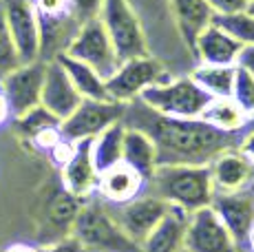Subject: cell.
Listing matches in <instances>:
<instances>
[{
    "label": "cell",
    "instance_id": "6da1fadb",
    "mask_svg": "<svg viewBox=\"0 0 254 252\" xmlns=\"http://www.w3.org/2000/svg\"><path fill=\"white\" fill-rule=\"evenodd\" d=\"M122 122L144 130L153 139L159 166H208L217 155L237 148L243 135L217 130L201 118H164L139 100L126 104Z\"/></svg>",
    "mask_w": 254,
    "mask_h": 252
},
{
    "label": "cell",
    "instance_id": "7a4b0ae2",
    "mask_svg": "<svg viewBox=\"0 0 254 252\" xmlns=\"http://www.w3.org/2000/svg\"><path fill=\"white\" fill-rule=\"evenodd\" d=\"M146 192L184 212H194L210 206L214 186L208 166H157L146 184Z\"/></svg>",
    "mask_w": 254,
    "mask_h": 252
},
{
    "label": "cell",
    "instance_id": "3957f363",
    "mask_svg": "<svg viewBox=\"0 0 254 252\" xmlns=\"http://www.w3.org/2000/svg\"><path fill=\"white\" fill-rule=\"evenodd\" d=\"M71 235L89 252H141L139 246L117 226L109 203L97 195L82 203L71 226Z\"/></svg>",
    "mask_w": 254,
    "mask_h": 252
},
{
    "label": "cell",
    "instance_id": "277c9868",
    "mask_svg": "<svg viewBox=\"0 0 254 252\" xmlns=\"http://www.w3.org/2000/svg\"><path fill=\"white\" fill-rule=\"evenodd\" d=\"M212 100L192 77H168L153 84L139 95V102L164 118L194 120L201 118L206 104Z\"/></svg>",
    "mask_w": 254,
    "mask_h": 252
},
{
    "label": "cell",
    "instance_id": "5b68a950",
    "mask_svg": "<svg viewBox=\"0 0 254 252\" xmlns=\"http://www.w3.org/2000/svg\"><path fill=\"white\" fill-rule=\"evenodd\" d=\"M97 18L104 25L106 33H109L111 42H113L117 51V58L122 62L130 60V58L150 56L139 16L130 7L128 0H104Z\"/></svg>",
    "mask_w": 254,
    "mask_h": 252
},
{
    "label": "cell",
    "instance_id": "8992f818",
    "mask_svg": "<svg viewBox=\"0 0 254 252\" xmlns=\"http://www.w3.org/2000/svg\"><path fill=\"white\" fill-rule=\"evenodd\" d=\"M64 53L73 60H80L86 66H91L104 82L115 73L122 62L100 18L82 22Z\"/></svg>",
    "mask_w": 254,
    "mask_h": 252
},
{
    "label": "cell",
    "instance_id": "52a82bcc",
    "mask_svg": "<svg viewBox=\"0 0 254 252\" xmlns=\"http://www.w3.org/2000/svg\"><path fill=\"white\" fill-rule=\"evenodd\" d=\"M164 64L153 56H141V58H130V60L120 62L117 71L106 84V98L120 102V104H130V102L139 100L148 86L159 84V82L168 80Z\"/></svg>",
    "mask_w": 254,
    "mask_h": 252
},
{
    "label": "cell",
    "instance_id": "ba28073f",
    "mask_svg": "<svg viewBox=\"0 0 254 252\" xmlns=\"http://www.w3.org/2000/svg\"><path fill=\"white\" fill-rule=\"evenodd\" d=\"M124 111L126 104L113 100H82L69 118L62 120L60 133L62 137L71 139V142L93 139L111 124L122 122Z\"/></svg>",
    "mask_w": 254,
    "mask_h": 252
},
{
    "label": "cell",
    "instance_id": "9c48e42d",
    "mask_svg": "<svg viewBox=\"0 0 254 252\" xmlns=\"http://www.w3.org/2000/svg\"><path fill=\"white\" fill-rule=\"evenodd\" d=\"M45 60H36L29 64H20L0 77V91L7 100L11 118H20L33 106L40 104L42 82H45Z\"/></svg>",
    "mask_w": 254,
    "mask_h": 252
},
{
    "label": "cell",
    "instance_id": "30bf717a",
    "mask_svg": "<svg viewBox=\"0 0 254 252\" xmlns=\"http://www.w3.org/2000/svg\"><path fill=\"white\" fill-rule=\"evenodd\" d=\"M210 208L221 219V224L228 228V232L232 235V239L237 241L239 250H241L250 230L254 228V182L239 188V190H214Z\"/></svg>",
    "mask_w": 254,
    "mask_h": 252
},
{
    "label": "cell",
    "instance_id": "8fae6325",
    "mask_svg": "<svg viewBox=\"0 0 254 252\" xmlns=\"http://www.w3.org/2000/svg\"><path fill=\"white\" fill-rule=\"evenodd\" d=\"M186 252H241L237 241L228 232V228L221 224L214 210L210 206L199 208V210L188 215V226H186Z\"/></svg>",
    "mask_w": 254,
    "mask_h": 252
},
{
    "label": "cell",
    "instance_id": "7c38bea8",
    "mask_svg": "<svg viewBox=\"0 0 254 252\" xmlns=\"http://www.w3.org/2000/svg\"><path fill=\"white\" fill-rule=\"evenodd\" d=\"M2 9L20 64L40 60V25L31 0H2Z\"/></svg>",
    "mask_w": 254,
    "mask_h": 252
},
{
    "label": "cell",
    "instance_id": "4fadbf2b",
    "mask_svg": "<svg viewBox=\"0 0 254 252\" xmlns=\"http://www.w3.org/2000/svg\"><path fill=\"white\" fill-rule=\"evenodd\" d=\"M113 212L117 226L126 232L128 239H133L135 244H141L146 237L153 232V228L164 219V215L168 212V203L162 201L159 197L144 192L137 199L122 203V206H109Z\"/></svg>",
    "mask_w": 254,
    "mask_h": 252
},
{
    "label": "cell",
    "instance_id": "5bb4252c",
    "mask_svg": "<svg viewBox=\"0 0 254 252\" xmlns=\"http://www.w3.org/2000/svg\"><path fill=\"white\" fill-rule=\"evenodd\" d=\"M80 102H82V95L75 91V86L69 80L66 71L62 69V64L56 58L49 60L45 66V82H42L40 104L62 122V120H66L77 109Z\"/></svg>",
    "mask_w": 254,
    "mask_h": 252
},
{
    "label": "cell",
    "instance_id": "9a60e30c",
    "mask_svg": "<svg viewBox=\"0 0 254 252\" xmlns=\"http://www.w3.org/2000/svg\"><path fill=\"white\" fill-rule=\"evenodd\" d=\"M60 171H62V188L66 192H71L73 197L86 201L95 195L100 173L95 171V164H93V157H91V139L75 142L73 157Z\"/></svg>",
    "mask_w": 254,
    "mask_h": 252
},
{
    "label": "cell",
    "instance_id": "2e32d148",
    "mask_svg": "<svg viewBox=\"0 0 254 252\" xmlns=\"http://www.w3.org/2000/svg\"><path fill=\"white\" fill-rule=\"evenodd\" d=\"M144 192H146V179L137 171L126 166L124 162H120L115 166H111L109 171L100 173L95 195L102 201L109 203V206H122V203L137 199Z\"/></svg>",
    "mask_w": 254,
    "mask_h": 252
},
{
    "label": "cell",
    "instance_id": "e0dca14e",
    "mask_svg": "<svg viewBox=\"0 0 254 252\" xmlns=\"http://www.w3.org/2000/svg\"><path fill=\"white\" fill-rule=\"evenodd\" d=\"M210 177H212V186L217 192L239 190V188L248 186L254 182V166L241 155L239 148L223 151L221 155L208 164Z\"/></svg>",
    "mask_w": 254,
    "mask_h": 252
},
{
    "label": "cell",
    "instance_id": "ac0fdd59",
    "mask_svg": "<svg viewBox=\"0 0 254 252\" xmlns=\"http://www.w3.org/2000/svg\"><path fill=\"white\" fill-rule=\"evenodd\" d=\"M241 49H243L241 42L230 38L217 25H210L203 29L201 36L197 38V42L192 47L194 56L199 58L201 64H214V66H237Z\"/></svg>",
    "mask_w": 254,
    "mask_h": 252
},
{
    "label": "cell",
    "instance_id": "d6986e66",
    "mask_svg": "<svg viewBox=\"0 0 254 252\" xmlns=\"http://www.w3.org/2000/svg\"><path fill=\"white\" fill-rule=\"evenodd\" d=\"M188 215L182 208H168L164 219L153 228L148 237L139 244L141 252H182L186 239V226H188Z\"/></svg>",
    "mask_w": 254,
    "mask_h": 252
},
{
    "label": "cell",
    "instance_id": "ffe728a7",
    "mask_svg": "<svg viewBox=\"0 0 254 252\" xmlns=\"http://www.w3.org/2000/svg\"><path fill=\"white\" fill-rule=\"evenodd\" d=\"M126 126V124H124ZM122 162L126 166H130L133 171H137L141 177L148 179L153 177V173L157 171V148H155L153 139L139 128H130L126 126L124 133V146H122Z\"/></svg>",
    "mask_w": 254,
    "mask_h": 252
},
{
    "label": "cell",
    "instance_id": "44dd1931",
    "mask_svg": "<svg viewBox=\"0 0 254 252\" xmlns=\"http://www.w3.org/2000/svg\"><path fill=\"white\" fill-rule=\"evenodd\" d=\"M170 9L184 42L192 49L203 29L212 25V9L206 0H170Z\"/></svg>",
    "mask_w": 254,
    "mask_h": 252
},
{
    "label": "cell",
    "instance_id": "7402d4cb",
    "mask_svg": "<svg viewBox=\"0 0 254 252\" xmlns=\"http://www.w3.org/2000/svg\"><path fill=\"white\" fill-rule=\"evenodd\" d=\"M201 120L223 133H246L252 118L232 98H212L201 113Z\"/></svg>",
    "mask_w": 254,
    "mask_h": 252
},
{
    "label": "cell",
    "instance_id": "603a6c76",
    "mask_svg": "<svg viewBox=\"0 0 254 252\" xmlns=\"http://www.w3.org/2000/svg\"><path fill=\"white\" fill-rule=\"evenodd\" d=\"M124 122H115L104 128L97 137L91 139V157L97 173L109 171L111 166L122 162V146H124Z\"/></svg>",
    "mask_w": 254,
    "mask_h": 252
},
{
    "label": "cell",
    "instance_id": "cb8c5ba5",
    "mask_svg": "<svg viewBox=\"0 0 254 252\" xmlns=\"http://www.w3.org/2000/svg\"><path fill=\"white\" fill-rule=\"evenodd\" d=\"M56 60L62 64V69L66 71L69 80L73 82L75 91L82 95V100H109L106 98V84L91 66H86L84 62L73 60L66 53H58Z\"/></svg>",
    "mask_w": 254,
    "mask_h": 252
},
{
    "label": "cell",
    "instance_id": "d4e9b609",
    "mask_svg": "<svg viewBox=\"0 0 254 252\" xmlns=\"http://www.w3.org/2000/svg\"><path fill=\"white\" fill-rule=\"evenodd\" d=\"M194 82L201 86L210 98H230L234 84V66H214L199 64L190 73Z\"/></svg>",
    "mask_w": 254,
    "mask_h": 252
},
{
    "label": "cell",
    "instance_id": "484cf974",
    "mask_svg": "<svg viewBox=\"0 0 254 252\" xmlns=\"http://www.w3.org/2000/svg\"><path fill=\"white\" fill-rule=\"evenodd\" d=\"M82 203H84V199H77V197H73L71 192H66L64 188H62V190L56 192L47 203V221L53 228H60V230L66 228L71 235V226H73V221H75L77 212H80Z\"/></svg>",
    "mask_w": 254,
    "mask_h": 252
},
{
    "label": "cell",
    "instance_id": "4316f807",
    "mask_svg": "<svg viewBox=\"0 0 254 252\" xmlns=\"http://www.w3.org/2000/svg\"><path fill=\"white\" fill-rule=\"evenodd\" d=\"M212 25L234 38L237 42H241L243 47L254 45V18L248 11H237L228 13V16H212Z\"/></svg>",
    "mask_w": 254,
    "mask_h": 252
},
{
    "label": "cell",
    "instance_id": "83f0119b",
    "mask_svg": "<svg viewBox=\"0 0 254 252\" xmlns=\"http://www.w3.org/2000/svg\"><path fill=\"white\" fill-rule=\"evenodd\" d=\"M62 122L56 118L53 113H49L42 104L33 106L31 111H27L24 115L16 118V126L20 128L22 135H27L29 139H33L36 135H40L42 130H49V128H58Z\"/></svg>",
    "mask_w": 254,
    "mask_h": 252
},
{
    "label": "cell",
    "instance_id": "f1b7e54d",
    "mask_svg": "<svg viewBox=\"0 0 254 252\" xmlns=\"http://www.w3.org/2000/svg\"><path fill=\"white\" fill-rule=\"evenodd\" d=\"M230 98L246 111L250 118H254V77L241 66H234V84Z\"/></svg>",
    "mask_w": 254,
    "mask_h": 252
},
{
    "label": "cell",
    "instance_id": "f546056e",
    "mask_svg": "<svg viewBox=\"0 0 254 252\" xmlns=\"http://www.w3.org/2000/svg\"><path fill=\"white\" fill-rule=\"evenodd\" d=\"M16 66H20V58H18L16 45H13L11 33H9L7 20H4L2 0H0V77H4Z\"/></svg>",
    "mask_w": 254,
    "mask_h": 252
},
{
    "label": "cell",
    "instance_id": "4dcf8cb0",
    "mask_svg": "<svg viewBox=\"0 0 254 252\" xmlns=\"http://www.w3.org/2000/svg\"><path fill=\"white\" fill-rule=\"evenodd\" d=\"M38 252H89V250L73 235H66V237H60L58 241H51V244L38 246Z\"/></svg>",
    "mask_w": 254,
    "mask_h": 252
},
{
    "label": "cell",
    "instance_id": "1f68e13d",
    "mask_svg": "<svg viewBox=\"0 0 254 252\" xmlns=\"http://www.w3.org/2000/svg\"><path fill=\"white\" fill-rule=\"evenodd\" d=\"M102 2H104V0H71L73 13H75V18L80 22H86V20H91V18L100 16Z\"/></svg>",
    "mask_w": 254,
    "mask_h": 252
},
{
    "label": "cell",
    "instance_id": "d6a6232c",
    "mask_svg": "<svg viewBox=\"0 0 254 252\" xmlns=\"http://www.w3.org/2000/svg\"><path fill=\"white\" fill-rule=\"evenodd\" d=\"M73 151H75V142H71V139H64L62 137L60 142L56 144V146L49 151V157H51V162L56 164L58 168H62L66 162L73 157Z\"/></svg>",
    "mask_w": 254,
    "mask_h": 252
},
{
    "label": "cell",
    "instance_id": "836d02e7",
    "mask_svg": "<svg viewBox=\"0 0 254 252\" xmlns=\"http://www.w3.org/2000/svg\"><path fill=\"white\" fill-rule=\"evenodd\" d=\"M214 16H228V13L246 11L248 0H206Z\"/></svg>",
    "mask_w": 254,
    "mask_h": 252
},
{
    "label": "cell",
    "instance_id": "e575fe53",
    "mask_svg": "<svg viewBox=\"0 0 254 252\" xmlns=\"http://www.w3.org/2000/svg\"><path fill=\"white\" fill-rule=\"evenodd\" d=\"M239 151H241V155L248 159V162L254 166V118H252V122L250 126L246 128V133L241 135V142H239Z\"/></svg>",
    "mask_w": 254,
    "mask_h": 252
},
{
    "label": "cell",
    "instance_id": "d590c367",
    "mask_svg": "<svg viewBox=\"0 0 254 252\" xmlns=\"http://www.w3.org/2000/svg\"><path fill=\"white\" fill-rule=\"evenodd\" d=\"M237 66L246 69L248 73L254 77V45H248L243 47L241 53H239V60H237Z\"/></svg>",
    "mask_w": 254,
    "mask_h": 252
},
{
    "label": "cell",
    "instance_id": "8d00e7d4",
    "mask_svg": "<svg viewBox=\"0 0 254 252\" xmlns=\"http://www.w3.org/2000/svg\"><path fill=\"white\" fill-rule=\"evenodd\" d=\"M11 120V113H9V106H7V100H4L2 91H0V126L7 124Z\"/></svg>",
    "mask_w": 254,
    "mask_h": 252
},
{
    "label": "cell",
    "instance_id": "74e56055",
    "mask_svg": "<svg viewBox=\"0 0 254 252\" xmlns=\"http://www.w3.org/2000/svg\"><path fill=\"white\" fill-rule=\"evenodd\" d=\"M4 252H38V246H29V244H11L9 248H4Z\"/></svg>",
    "mask_w": 254,
    "mask_h": 252
},
{
    "label": "cell",
    "instance_id": "f35d334b",
    "mask_svg": "<svg viewBox=\"0 0 254 252\" xmlns=\"http://www.w3.org/2000/svg\"><path fill=\"white\" fill-rule=\"evenodd\" d=\"M241 252H254V228L250 230V235H248V239H246V244H243Z\"/></svg>",
    "mask_w": 254,
    "mask_h": 252
},
{
    "label": "cell",
    "instance_id": "ab89813d",
    "mask_svg": "<svg viewBox=\"0 0 254 252\" xmlns=\"http://www.w3.org/2000/svg\"><path fill=\"white\" fill-rule=\"evenodd\" d=\"M246 11L250 13V16L254 18V0H250V2H248V7H246Z\"/></svg>",
    "mask_w": 254,
    "mask_h": 252
},
{
    "label": "cell",
    "instance_id": "60d3db41",
    "mask_svg": "<svg viewBox=\"0 0 254 252\" xmlns=\"http://www.w3.org/2000/svg\"><path fill=\"white\" fill-rule=\"evenodd\" d=\"M182 252H186V250H182Z\"/></svg>",
    "mask_w": 254,
    "mask_h": 252
},
{
    "label": "cell",
    "instance_id": "b9f144b4",
    "mask_svg": "<svg viewBox=\"0 0 254 252\" xmlns=\"http://www.w3.org/2000/svg\"><path fill=\"white\" fill-rule=\"evenodd\" d=\"M248 2H250V0H248Z\"/></svg>",
    "mask_w": 254,
    "mask_h": 252
}]
</instances>
